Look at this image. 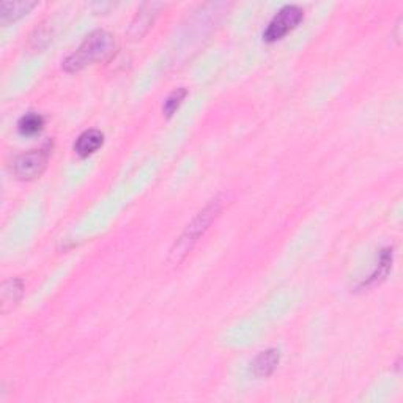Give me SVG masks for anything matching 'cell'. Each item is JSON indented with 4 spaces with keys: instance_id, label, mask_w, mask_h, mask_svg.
Masks as SVG:
<instances>
[{
    "instance_id": "6da1fadb",
    "label": "cell",
    "mask_w": 403,
    "mask_h": 403,
    "mask_svg": "<svg viewBox=\"0 0 403 403\" xmlns=\"http://www.w3.org/2000/svg\"><path fill=\"white\" fill-rule=\"evenodd\" d=\"M115 51V40L106 30H95L82 41V45L64 62L66 73H78L96 62L107 60Z\"/></svg>"
},
{
    "instance_id": "7a4b0ae2",
    "label": "cell",
    "mask_w": 403,
    "mask_h": 403,
    "mask_svg": "<svg viewBox=\"0 0 403 403\" xmlns=\"http://www.w3.org/2000/svg\"><path fill=\"white\" fill-rule=\"evenodd\" d=\"M221 213V202L213 200L208 204L204 210H200L196 216L192 218L189 224L186 226L183 233L178 236L177 241L173 243L169 254V262L172 265H178L185 260V257L192 251V247L197 245V241L205 235Z\"/></svg>"
},
{
    "instance_id": "3957f363",
    "label": "cell",
    "mask_w": 403,
    "mask_h": 403,
    "mask_svg": "<svg viewBox=\"0 0 403 403\" xmlns=\"http://www.w3.org/2000/svg\"><path fill=\"white\" fill-rule=\"evenodd\" d=\"M51 148V144H46L45 147L21 153L15 159V163H13V173H15V177L24 180V182H30V180L40 177L41 173L45 172L47 161H49Z\"/></svg>"
},
{
    "instance_id": "277c9868",
    "label": "cell",
    "mask_w": 403,
    "mask_h": 403,
    "mask_svg": "<svg viewBox=\"0 0 403 403\" xmlns=\"http://www.w3.org/2000/svg\"><path fill=\"white\" fill-rule=\"evenodd\" d=\"M303 18L304 13L300 6L286 5L269 21L267 30L263 33V40L268 41V43H274V41L284 38L288 32L293 30L295 27L301 23Z\"/></svg>"
},
{
    "instance_id": "5b68a950",
    "label": "cell",
    "mask_w": 403,
    "mask_h": 403,
    "mask_svg": "<svg viewBox=\"0 0 403 403\" xmlns=\"http://www.w3.org/2000/svg\"><path fill=\"white\" fill-rule=\"evenodd\" d=\"M159 6H161L159 4L142 5V8L137 11L134 21L131 23L129 37H133L134 40H137V38H142L144 35L148 32V29L153 25V23H155V18L158 16Z\"/></svg>"
},
{
    "instance_id": "8992f818",
    "label": "cell",
    "mask_w": 403,
    "mask_h": 403,
    "mask_svg": "<svg viewBox=\"0 0 403 403\" xmlns=\"http://www.w3.org/2000/svg\"><path fill=\"white\" fill-rule=\"evenodd\" d=\"M281 363V351L276 349H268L265 351H260L252 359L251 370L259 378H267L273 375L276 367Z\"/></svg>"
},
{
    "instance_id": "52a82bcc",
    "label": "cell",
    "mask_w": 403,
    "mask_h": 403,
    "mask_svg": "<svg viewBox=\"0 0 403 403\" xmlns=\"http://www.w3.org/2000/svg\"><path fill=\"white\" fill-rule=\"evenodd\" d=\"M103 142H104V134L101 131L87 129L78 137V141H76L74 151L78 153L81 158H87L90 155H93L96 150H100Z\"/></svg>"
},
{
    "instance_id": "ba28073f",
    "label": "cell",
    "mask_w": 403,
    "mask_h": 403,
    "mask_svg": "<svg viewBox=\"0 0 403 403\" xmlns=\"http://www.w3.org/2000/svg\"><path fill=\"white\" fill-rule=\"evenodd\" d=\"M24 295V282L13 277V279L5 281L2 284V308L4 310H8L21 301Z\"/></svg>"
},
{
    "instance_id": "9c48e42d",
    "label": "cell",
    "mask_w": 403,
    "mask_h": 403,
    "mask_svg": "<svg viewBox=\"0 0 403 403\" xmlns=\"http://www.w3.org/2000/svg\"><path fill=\"white\" fill-rule=\"evenodd\" d=\"M392 259H394L392 247L383 249V251H381L378 255L377 268H375L373 273L369 276V279L364 282V286L369 287V286H373V284L386 279V276L389 274V271H391V268H392Z\"/></svg>"
},
{
    "instance_id": "30bf717a",
    "label": "cell",
    "mask_w": 403,
    "mask_h": 403,
    "mask_svg": "<svg viewBox=\"0 0 403 403\" xmlns=\"http://www.w3.org/2000/svg\"><path fill=\"white\" fill-rule=\"evenodd\" d=\"M33 6H37V2H4L0 5V19L2 23H10L27 15Z\"/></svg>"
},
{
    "instance_id": "8fae6325",
    "label": "cell",
    "mask_w": 403,
    "mask_h": 403,
    "mask_svg": "<svg viewBox=\"0 0 403 403\" xmlns=\"http://www.w3.org/2000/svg\"><path fill=\"white\" fill-rule=\"evenodd\" d=\"M45 127V118L41 117L40 114L35 112H29L25 114L24 117H21V120L18 123V129L21 134L24 136H35L38 134L41 129Z\"/></svg>"
},
{
    "instance_id": "7c38bea8",
    "label": "cell",
    "mask_w": 403,
    "mask_h": 403,
    "mask_svg": "<svg viewBox=\"0 0 403 403\" xmlns=\"http://www.w3.org/2000/svg\"><path fill=\"white\" fill-rule=\"evenodd\" d=\"M186 88H177L168 96V100L164 101V114L168 117H172L177 112V109L182 106L183 100L186 98Z\"/></svg>"
}]
</instances>
